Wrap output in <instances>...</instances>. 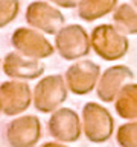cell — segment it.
<instances>
[{
    "label": "cell",
    "mask_w": 137,
    "mask_h": 147,
    "mask_svg": "<svg viewBox=\"0 0 137 147\" xmlns=\"http://www.w3.org/2000/svg\"><path fill=\"white\" fill-rule=\"evenodd\" d=\"M82 130L87 140L101 144L110 140L114 129V120L111 114L97 103H87L82 109Z\"/></svg>",
    "instance_id": "1"
},
{
    "label": "cell",
    "mask_w": 137,
    "mask_h": 147,
    "mask_svg": "<svg viewBox=\"0 0 137 147\" xmlns=\"http://www.w3.org/2000/svg\"><path fill=\"white\" fill-rule=\"evenodd\" d=\"M67 99V86L59 74L47 76L34 90V106L43 114L53 112Z\"/></svg>",
    "instance_id": "2"
},
{
    "label": "cell",
    "mask_w": 137,
    "mask_h": 147,
    "mask_svg": "<svg viewBox=\"0 0 137 147\" xmlns=\"http://www.w3.org/2000/svg\"><path fill=\"white\" fill-rule=\"evenodd\" d=\"M47 129L49 134L61 143H75L82 134L78 114L70 108L55 109L52 117L49 118Z\"/></svg>",
    "instance_id": "3"
},
{
    "label": "cell",
    "mask_w": 137,
    "mask_h": 147,
    "mask_svg": "<svg viewBox=\"0 0 137 147\" xmlns=\"http://www.w3.org/2000/svg\"><path fill=\"white\" fill-rule=\"evenodd\" d=\"M32 92L25 82H3L0 85V108L5 115H18L31 106Z\"/></svg>",
    "instance_id": "4"
},
{
    "label": "cell",
    "mask_w": 137,
    "mask_h": 147,
    "mask_svg": "<svg viewBox=\"0 0 137 147\" xmlns=\"http://www.w3.org/2000/svg\"><path fill=\"white\" fill-rule=\"evenodd\" d=\"M41 137V123L34 115L12 120L6 126V140L11 147H34Z\"/></svg>",
    "instance_id": "5"
},
{
    "label": "cell",
    "mask_w": 137,
    "mask_h": 147,
    "mask_svg": "<svg viewBox=\"0 0 137 147\" xmlns=\"http://www.w3.org/2000/svg\"><path fill=\"white\" fill-rule=\"evenodd\" d=\"M99 71V65L91 61H79L65 73V86L76 96H85L95 90Z\"/></svg>",
    "instance_id": "6"
},
{
    "label": "cell",
    "mask_w": 137,
    "mask_h": 147,
    "mask_svg": "<svg viewBox=\"0 0 137 147\" xmlns=\"http://www.w3.org/2000/svg\"><path fill=\"white\" fill-rule=\"evenodd\" d=\"M93 46L96 53L107 61H113L127 53L128 41L127 38L119 35L110 26H102L93 34Z\"/></svg>",
    "instance_id": "7"
},
{
    "label": "cell",
    "mask_w": 137,
    "mask_h": 147,
    "mask_svg": "<svg viewBox=\"0 0 137 147\" xmlns=\"http://www.w3.org/2000/svg\"><path fill=\"white\" fill-rule=\"evenodd\" d=\"M133 71L128 67H123V65H116V67L108 68L105 73L101 76L99 82L96 88V94L99 97V100L110 103L114 100L116 94L120 91V88L128 82V80L133 79Z\"/></svg>",
    "instance_id": "8"
},
{
    "label": "cell",
    "mask_w": 137,
    "mask_h": 147,
    "mask_svg": "<svg viewBox=\"0 0 137 147\" xmlns=\"http://www.w3.org/2000/svg\"><path fill=\"white\" fill-rule=\"evenodd\" d=\"M58 50L65 59H76L89 53V41L87 35L79 26L65 28L57 40Z\"/></svg>",
    "instance_id": "9"
},
{
    "label": "cell",
    "mask_w": 137,
    "mask_h": 147,
    "mask_svg": "<svg viewBox=\"0 0 137 147\" xmlns=\"http://www.w3.org/2000/svg\"><path fill=\"white\" fill-rule=\"evenodd\" d=\"M14 46L20 52H23L25 55L32 58H46L53 53V49L46 40H43L35 32L25 30V29H20L15 32Z\"/></svg>",
    "instance_id": "10"
},
{
    "label": "cell",
    "mask_w": 137,
    "mask_h": 147,
    "mask_svg": "<svg viewBox=\"0 0 137 147\" xmlns=\"http://www.w3.org/2000/svg\"><path fill=\"white\" fill-rule=\"evenodd\" d=\"M3 70L12 79H37L44 73V65L37 61H26L15 53L6 56L3 64Z\"/></svg>",
    "instance_id": "11"
},
{
    "label": "cell",
    "mask_w": 137,
    "mask_h": 147,
    "mask_svg": "<svg viewBox=\"0 0 137 147\" xmlns=\"http://www.w3.org/2000/svg\"><path fill=\"white\" fill-rule=\"evenodd\" d=\"M27 20L34 26H38L46 32H55L57 28L63 23V17L57 11L50 9L44 3H34L29 8Z\"/></svg>",
    "instance_id": "12"
},
{
    "label": "cell",
    "mask_w": 137,
    "mask_h": 147,
    "mask_svg": "<svg viewBox=\"0 0 137 147\" xmlns=\"http://www.w3.org/2000/svg\"><path fill=\"white\" fill-rule=\"evenodd\" d=\"M119 117L134 121L137 118V84H125L114 97Z\"/></svg>",
    "instance_id": "13"
},
{
    "label": "cell",
    "mask_w": 137,
    "mask_h": 147,
    "mask_svg": "<svg viewBox=\"0 0 137 147\" xmlns=\"http://www.w3.org/2000/svg\"><path fill=\"white\" fill-rule=\"evenodd\" d=\"M114 2L116 0H87L84 2V6L81 8V17L85 20L102 17L113 8Z\"/></svg>",
    "instance_id": "14"
},
{
    "label": "cell",
    "mask_w": 137,
    "mask_h": 147,
    "mask_svg": "<svg viewBox=\"0 0 137 147\" xmlns=\"http://www.w3.org/2000/svg\"><path fill=\"white\" fill-rule=\"evenodd\" d=\"M137 123L136 120L122 124L117 129V143L120 147H137Z\"/></svg>",
    "instance_id": "15"
},
{
    "label": "cell",
    "mask_w": 137,
    "mask_h": 147,
    "mask_svg": "<svg viewBox=\"0 0 137 147\" xmlns=\"http://www.w3.org/2000/svg\"><path fill=\"white\" fill-rule=\"evenodd\" d=\"M116 21L120 23V26L127 29L130 34H134L136 32V14L133 12V9L130 6H127V5L117 11Z\"/></svg>",
    "instance_id": "16"
},
{
    "label": "cell",
    "mask_w": 137,
    "mask_h": 147,
    "mask_svg": "<svg viewBox=\"0 0 137 147\" xmlns=\"http://www.w3.org/2000/svg\"><path fill=\"white\" fill-rule=\"evenodd\" d=\"M17 14V2L5 0L0 3V26H5L9 20H12Z\"/></svg>",
    "instance_id": "17"
},
{
    "label": "cell",
    "mask_w": 137,
    "mask_h": 147,
    "mask_svg": "<svg viewBox=\"0 0 137 147\" xmlns=\"http://www.w3.org/2000/svg\"><path fill=\"white\" fill-rule=\"evenodd\" d=\"M53 2H57L58 5H63V6H75L76 5V2L78 0H53Z\"/></svg>",
    "instance_id": "18"
},
{
    "label": "cell",
    "mask_w": 137,
    "mask_h": 147,
    "mask_svg": "<svg viewBox=\"0 0 137 147\" xmlns=\"http://www.w3.org/2000/svg\"><path fill=\"white\" fill-rule=\"evenodd\" d=\"M41 147H67V146H63V144H58V143H44Z\"/></svg>",
    "instance_id": "19"
},
{
    "label": "cell",
    "mask_w": 137,
    "mask_h": 147,
    "mask_svg": "<svg viewBox=\"0 0 137 147\" xmlns=\"http://www.w3.org/2000/svg\"><path fill=\"white\" fill-rule=\"evenodd\" d=\"M0 112H2V108H0Z\"/></svg>",
    "instance_id": "20"
}]
</instances>
